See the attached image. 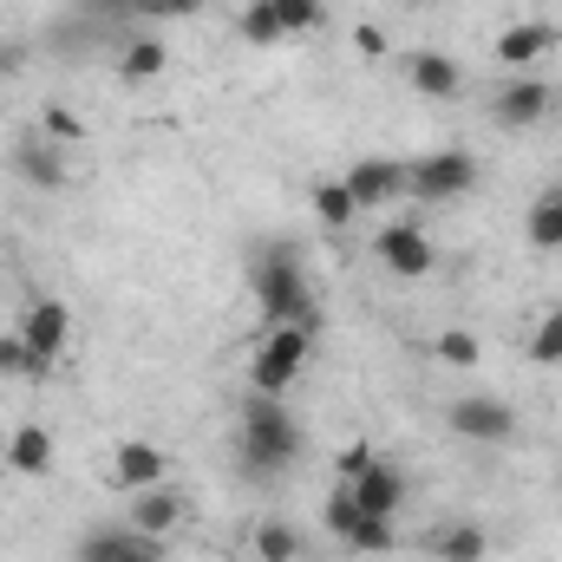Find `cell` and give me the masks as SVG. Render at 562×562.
<instances>
[{"label":"cell","instance_id":"cell-30","mask_svg":"<svg viewBox=\"0 0 562 562\" xmlns=\"http://www.w3.org/2000/svg\"><path fill=\"white\" fill-rule=\"evenodd\" d=\"M26 59H33V46H26L20 33H0V86H7V79H20V72H26Z\"/></svg>","mask_w":562,"mask_h":562},{"label":"cell","instance_id":"cell-3","mask_svg":"<svg viewBox=\"0 0 562 562\" xmlns=\"http://www.w3.org/2000/svg\"><path fill=\"white\" fill-rule=\"evenodd\" d=\"M562 105L557 79H543V72H510L491 99H484V119L504 132V138H524V132H537V125H550Z\"/></svg>","mask_w":562,"mask_h":562},{"label":"cell","instance_id":"cell-2","mask_svg":"<svg viewBox=\"0 0 562 562\" xmlns=\"http://www.w3.org/2000/svg\"><path fill=\"white\" fill-rule=\"evenodd\" d=\"M249 294H256L262 327H314L321 334V301H314L307 269H301V249L262 243L256 262H249Z\"/></svg>","mask_w":562,"mask_h":562},{"label":"cell","instance_id":"cell-22","mask_svg":"<svg viewBox=\"0 0 562 562\" xmlns=\"http://www.w3.org/2000/svg\"><path fill=\"white\" fill-rule=\"evenodd\" d=\"M132 524H92L79 543H72V562H119L125 550H132Z\"/></svg>","mask_w":562,"mask_h":562},{"label":"cell","instance_id":"cell-20","mask_svg":"<svg viewBox=\"0 0 562 562\" xmlns=\"http://www.w3.org/2000/svg\"><path fill=\"white\" fill-rule=\"evenodd\" d=\"M431 557L438 562H484L491 557V530L484 524H445V530H431Z\"/></svg>","mask_w":562,"mask_h":562},{"label":"cell","instance_id":"cell-29","mask_svg":"<svg viewBox=\"0 0 562 562\" xmlns=\"http://www.w3.org/2000/svg\"><path fill=\"white\" fill-rule=\"evenodd\" d=\"M40 138H53V144L72 150V144L86 138V119H79L72 105H46V112H40Z\"/></svg>","mask_w":562,"mask_h":562},{"label":"cell","instance_id":"cell-25","mask_svg":"<svg viewBox=\"0 0 562 562\" xmlns=\"http://www.w3.org/2000/svg\"><path fill=\"white\" fill-rule=\"evenodd\" d=\"M353 557H393L400 550V517H360L353 537H347Z\"/></svg>","mask_w":562,"mask_h":562},{"label":"cell","instance_id":"cell-28","mask_svg":"<svg viewBox=\"0 0 562 562\" xmlns=\"http://www.w3.org/2000/svg\"><path fill=\"white\" fill-rule=\"evenodd\" d=\"M530 360H537V367H562V307H550V314L537 321V334H530Z\"/></svg>","mask_w":562,"mask_h":562},{"label":"cell","instance_id":"cell-4","mask_svg":"<svg viewBox=\"0 0 562 562\" xmlns=\"http://www.w3.org/2000/svg\"><path fill=\"white\" fill-rule=\"evenodd\" d=\"M314 360V327H262L256 353H249V393L288 400V386L307 373Z\"/></svg>","mask_w":562,"mask_h":562},{"label":"cell","instance_id":"cell-15","mask_svg":"<svg viewBox=\"0 0 562 562\" xmlns=\"http://www.w3.org/2000/svg\"><path fill=\"white\" fill-rule=\"evenodd\" d=\"M112 484L119 491H150V484H170V458L150 445V438H125L112 451Z\"/></svg>","mask_w":562,"mask_h":562},{"label":"cell","instance_id":"cell-8","mask_svg":"<svg viewBox=\"0 0 562 562\" xmlns=\"http://www.w3.org/2000/svg\"><path fill=\"white\" fill-rule=\"evenodd\" d=\"M13 334H20V340H26V353L53 373V367L66 360V347H72V307H66L59 294H33V301L20 307Z\"/></svg>","mask_w":562,"mask_h":562},{"label":"cell","instance_id":"cell-27","mask_svg":"<svg viewBox=\"0 0 562 562\" xmlns=\"http://www.w3.org/2000/svg\"><path fill=\"white\" fill-rule=\"evenodd\" d=\"M40 373H46V367H40V360L26 353V340L7 327V334H0V380H40Z\"/></svg>","mask_w":562,"mask_h":562},{"label":"cell","instance_id":"cell-13","mask_svg":"<svg viewBox=\"0 0 562 562\" xmlns=\"http://www.w3.org/2000/svg\"><path fill=\"white\" fill-rule=\"evenodd\" d=\"M340 183L353 190L360 210H386L393 196H406V157H360L340 170Z\"/></svg>","mask_w":562,"mask_h":562},{"label":"cell","instance_id":"cell-21","mask_svg":"<svg viewBox=\"0 0 562 562\" xmlns=\"http://www.w3.org/2000/svg\"><path fill=\"white\" fill-rule=\"evenodd\" d=\"M307 203H314V216H321V229H347V223L360 216V203H353V190H347L340 177H321V183L307 190Z\"/></svg>","mask_w":562,"mask_h":562},{"label":"cell","instance_id":"cell-9","mask_svg":"<svg viewBox=\"0 0 562 562\" xmlns=\"http://www.w3.org/2000/svg\"><path fill=\"white\" fill-rule=\"evenodd\" d=\"M373 262L393 281H425L438 269V249L419 223H386V229H373Z\"/></svg>","mask_w":562,"mask_h":562},{"label":"cell","instance_id":"cell-12","mask_svg":"<svg viewBox=\"0 0 562 562\" xmlns=\"http://www.w3.org/2000/svg\"><path fill=\"white\" fill-rule=\"evenodd\" d=\"M557 46H562V33L550 20H510V26L491 40V59H497L504 72H530V66H543Z\"/></svg>","mask_w":562,"mask_h":562},{"label":"cell","instance_id":"cell-34","mask_svg":"<svg viewBox=\"0 0 562 562\" xmlns=\"http://www.w3.org/2000/svg\"><path fill=\"white\" fill-rule=\"evenodd\" d=\"M210 0H164V20H196Z\"/></svg>","mask_w":562,"mask_h":562},{"label":"cell","instance_id":"cell-5","mask_svg":"<svg viewBox=\"0 0 562 562\" xmlns=\"http://www.w3.org/2000/svg\"><path fill=\"white\" fill-rule=\"evenodd\" d=\"M477 190V157L445 144V150H425V157H406V196L419 203H458Z\"/></svg>","mask_w":562,"mask_h":562},{"label":"cell","instance_id":"cell-14","mask_svg":"<svg viewBox=\"0 0 562 562\" xmlns=\"http://www.w3.org/2000/svg\"><path fill=\"white\" fill-rule=\"evenodd\" d=\"M183 517H190V504H183V491L177 484H150V491H132V510H125V524L138 530V537H177L183 530Z\"/></svg>","mask_w":562,"mask_h":562},{"label":"cell","instance_id":"cell-32","mask_svg":"<svg viewBox=\"0 0 562 562\" xmlns=\"http://www.w3.org/2000/svg\"><path fill=\"white\" fill-rule=\"evenodd\" d=\"M119 562H170V550H164L157 537H132V550H125Z\"/></svg>","mask_w":562,"mask_h":562},{"label":"cell","instance_id":"cell-33","mask_svg":"<svg viewBox=\"0 0 562 562\" xmlns=\"http://www.w3.org/2000/svg\"><path fill=\"white\" fill-rule=\"evenodd\" d=\"M367 458H373V445H367V438H353V445L340 451V477H360V471H367Z\"/></svg>","mask_w":562,"mask_h":562},{"label":"cell","instance_id":"cell-24","mask_svg":"<svg viewBox=\"0 0 562 562\" xmlns=\"http://www.w3.org/2000/svg\"><path fill=\"white\" fill-rule=\"evenodd\" d=\"M524 229H530V243H537V249H562V183H550V190L530 203Z\"/></svg>","mask_w":562,"mask_h":562},{"label":"cell","instance_id":"cell-1","mask_svg":"<svg viewBox=\"0 0 562 562\" xmlns=\"http://www.w3.org/2000/svg\"><path fill=\"white\" fill-rule=\"evenodd\" d=\"M307 451V431L288 413V400H269V393H243L236 406V464L262 484H276L281 471H294Z\"/></svg>","mask_w":562,"mask_h":562},{"label":"cell","instance_id":"cell-16","mask_svg":"<svg viewBox=\"0 0 562 562\" xmlns=\"http://www.w3.org/2000/svg\"><path fill=\"white\" fill-rule=\"evenodd\" d=\"M164 72H170V46H164L157 33H132V40L119 46V86H125V92L157 86Z\"/></svg>","mask_w":562,"mask_h":562},{"label":"cell","instance_id":"cell-26","mask_svg":"<svg viewBox=\"0 0 562 562\" xmlns=\"http://www.w3.org/2000/svg\"><path fill=\"white\" fill-rule=\"evenodd\" d=\"M431 353H438V367H458V373H471V367L484 360V347H477V334H471V327H438Z\"/></svg>","mask_w":562,"mask_h":562},{"label":"cell","instance_id":"cell-6","mask_svg":"<svg viewBox=\"0 0 562 562\" xmlns=\"http://www.w3.org/2000/svg\"><path fill=\"white\" fill-rule=\"evenodd\" d=\"M327 26V0H249L243 7V40L249 46H281V40H307Z\"/></svg>","mask_w":562,"mask_h":562},{"label":"cell","instance_id":"cell-19","mask_svg":"<svg viewBox=\"0 0 562 562\" xmlns=\"http://www.w3.org/2000/svg\"><path fill=\"white\" fill-rule=\"evenodd\" d=\"M249 550H256V562H301L307 557V537H301V524H288V517H262V524L249 530Z\"/></svg>","mask_w":562,"mask_h":562},{"label":"cell","instance_id":"cell-17","mask_svg":"<svg viewBox=\"0 0 562 562\" xmlns=\"http://www.w3.org/2000/svg\"><path fill=\"white\" fill-rule=\"evenodd\" d=\"M406 86L419 92V99H458L464 92V66L451 59V53H406Z\"/></svg>","mask_w":562,"mask_h":562},{"label":"cell","instance_id":"cell-7","mask_svg":"<svg viewBox=\"0 0 562 562\" xmlns=\"http://www.w3.org/2000/svg\"><path fill=\"white\" fill-rule=\"evenodd\" d=\"M445 425H451V438H464V445H510V438L524 431L517 406L497 400V393H458V400L445 406Z\"/></svg>","mask_w":562,"mask_h":562},{"label":"cell","instance_id":"cell-11","mask_svg":"<svg viewBox=\"0 0 562 562\" xmlns=\"http://www.w3.org/2000/svg\"><path fill=\"white\" fill-rule=\"evenodd\" d=\"M347 484H353V497H360V510H367V517H400V510L413 504V477H406L393 458H380V451H373V458H367V471H360V477H347Z\"/></svg>","mask_w":562,"mask_h":562},{"label":"cell","instance_id":"cell-31","mask_svg":"<svg viewBox=\"0 0 562 562\" xmlns=\"http://www.w3.org/2000/svg\"><path fill=\"white\" fill-rule=\"evenodd\" d=\"M353 46H360L367 59H386V53H393V40H386L380 20H360V26H353Z\"/></svg>","mask_w":562,"mask_h":562},{"label":"cell","instance_id":"cell-18","mask_svg":"<svg viewBox=\"0 0 562 562\" xmlns=\"http://www.w3.org/2000/svg\"><path fill=\"white\" fill-rule=\"evenodd\" d=\"M7 471L46 477V471H53V431H46V425H13V431H7Z\"/></svg>","mask_w":562,"mask_h":562},{"label":"cell","instance_id":"cell-10","mask_svg":"<svg viewBox=\"0 0 562 562\" xmlns=\"http://www.w3.org/2000/svg\"><path fill=\"white\" fill-rule=\"evenodd\" d=\"M7 164H13V177H20L26 190H40V196H53V190H66V183H72V157H66V144L40 138V132L13 144V157H7Z\"/></svg>","mask_w":562,"mask_h":562},{"label":"cell","instance_id":"cell-23","mask_svg":"<svg viewBox=\"0 0 562 562\" xmlns=\"http://www.w3.org/2000/svg\"><path fill=\"white\" fill-rule=\"evenodd\" d=\"M360 517H367V510H360V497H353V484H347V477H334V491L321 497V524H327V537H334V543H347Z\"/></svg>","mask_w":562,"mask_h":562}]
</instances>
